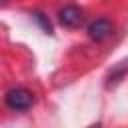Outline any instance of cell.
<instances>
[{"label": "cell", "instance_id": "cell-1", "mask_svg": "<svg viewBox=\"0 0 128 128\" xmlns=\"http://www.w3.org/2000/svg\"><path fill=\"white\" fill-rule=\"evenodd\" d=\"M6 104H8V108H12V110H28L32 104H34V96H32V92L30 90H26V88H12L8 94H6Z\"/></svg>", "mask_w": 128, "mask_h": 128}, {"label": "cell", "instance_id": "cell-2", "mask_svg": "<svg viewBox=\"0 0 128 128\" xmlns=\"http://www.w3.org/2000/svg\"><path fill=\"white\" fill-rule=\"evenodd\" d=\"M58 18H60V24H62V26L74 28V26H78V24L82 22L84 12H82V8H78V6H74V4H68V6L60 8Z\"/></svg>", "mask_w": 128, "mask_h": 128}, {"label": "cell", "instance_id": "cell-3", "mask_svg": "<svg viewBox=\"0 0 128 128\" xmlns=\"http://www.w3.org/2000/svg\"><path fill=\"white\" fill-rule=\"evenodd\" d=\"M110 34H112V22L106 20V18H98V20H94V22L88 26V36H90L92 40H96V42L106 40Z\"/></svg>", "mask_w": 128, "mask_h": 128}, {"label": "cell", "instance_id": "cell-4", "mask_svg": "<svg viewBox=\"0 0 128 128\" xmlns=\"http://www.w3.org/2000/svg\"><path fill=\"white\" fill-rule=\"evenodd\" d=\"M90 128H100V124H94V126H90Z\"/></svg>", "mask_w": 128, "mask_h": 128}]
</instances>
